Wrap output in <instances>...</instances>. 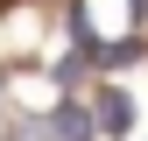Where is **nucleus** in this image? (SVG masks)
Here are the masks:
<instances>
[{"instance_id": "obj_1", "label": "nucleus", "mask_w": 148, "mask_h": 141, "mask_svg": "<svg viewBox=\"0 0 148 141\" xmlns=\"http://www.w3.org/2000/svg\"><path fill=\"white\" fill-rule=\"evenodd\" d=\"M92 127H99V120H92L85 106H57V127H49V134H57V141H92Z\"/></svg>"}, {"instance_id": "obj_2", "label": "nucleus", "mask_w": 148, "mask_h": 141, "mask_svg": "<svg viewBox=\"0 0 148 141\" xmlns=\"http://www.w3.org/2000/svg\"><path fill=\"white\" fill-rule=\"evenodd\" d=\"M99 127L106 134H127V127H134V106H127L120 92H99Z\"/></svg>"}]
</instances>
